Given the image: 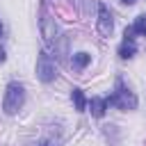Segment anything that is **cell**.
Here are the masks:
<instances>
[{
	"instance_id": "9",
	"label": "cell",
	"mask_w": 146,
	"mask_h": 146,
	"mask_svg": "<svg viewBox=\"0 0 146 146\" xmlns=\"http://www.w3.org/2000/svg\"><path fill=\"white\" fill-rule=\"evenodd\" d=\"M89 62H91V55H89V52H78V55H73V68H78V71H82Z\"/></svg>"
},
{
	"instance_id": "3",
	"label": "cell",
	"mask_w": 146,
	"mask_h": 146,
	"mask_svg": "<svg viewBox=\"0 0 146 146\" xmlns=\"http://www.w3.org/2000/svg\"><path fill=\"white\" fill-rule=\"evenodd\" d=\"M36 78L41 82H52L57 78V68H55V64H52V59L46 50H41L39 57H36Z\"/></svg>"
},
{
	"instance_id": "6",
	"label": "cell",
	"mask_w": 146,
	"mask_h": 146,
	"mask_svg": "<svg viewBox=\"0 0 146 146\" xmlns=\"http://www.w3.org/2000/svg\"><path fill=\"white\" fill-rule=\"evenodd\" d=\"M71 98H73L75 112H84V110H87V98H84V94H82L80 87H73V89H71Z\"/></svg>"
},
{
	"instance_id": "11",
	"label": "cell",
	"mask_w": 146,
	"mask_h": 146,
	"mask_svg": "<svg viewBox=\"0 0 146 146\" xmlns=\"http://www.w3.org/2000/svg\"><path fill=\"white\" fill-rule=\"evenodd\" d=\"M5 57H7L5 55V48H0V62H5Z\"/></svg>"
},
{
	"instance_id": "7",
	"label": "cell",
	"mask_w": 146,
	"mask_h": 146,
	"mask_svg": "<svg viewBox=\"0 0 146 146\" xmlns=\"http://www.w3.org/2000/svg\"><path fill=\"white\" fill-rule=\"evenodd\" d=\"M135 52H137V46H135V41H130V39H123V43H121V48H119V57H121V59H130Z\"/></svg>"
},
{
	"instance_id": "10",
	"label": "cell",
	"mask_w": 146,
	"mask_h": 146,
	"mask_svg": "<svg viewBox=\"0 0 146 146\" xmlns=\"http://www.w3.org/2000/svg\"><path fill=\"white\" fill-rule=\"evenodd\" d=\"M132 30H135V34L146 36V16H137L135 23H132Z\"/></svg>"
},
{
	"instance_id": "1",
	"label": "cell",
	"mask_w": 146,
	"mask_h": 146,
	"mask_svg": "<svg viewBox=\"0 0 146 146\" xmlns=\"http://www.w3.org/2000/svg\"><path fill=\"white\" fill-rule=\"evenodd\" d=\"M25 103V89L21 82H9L5 89V98H2V110L5 114H16Z\"/></svg>"
},
{
	"instance_id": "12",
	"label": "cell",
	"mask_w": 146,
	"mask_h": 146,
	"mask_svg": "<svg viewBox=\"0 0 146 146\" xmlns=\"http://www.w3.org/2000/svg\"><path fill=\"white\" fill-rule=\"evenodd\" d=\"M121 2H123V5H132L135 0H121Z\"/></svg>"
},
{
	"instance_id": "8",
	"label": "cell",
	"mask_w": 146,
	"mask_h": 146,
	"mask_svg": "<svg viewBox=\"0 0 146 146\" xmlns=\"http://www.w3.org/2000/svg\"><path fill=\"white\" fill-rule=\"evenodd\" d=\"M89 107H91V114L100 119V116L105 114V110H107V100H105V98H91V100H89Z\"/></svg>"
},
{
	"instance_id": "14",
	"label": "cell",
	"mask_w": 146,
	"mask_h": 146,
	"mask_svg": "<svg viewBox=\"0 0 146 146\" xmlns=\"http://www.w3.org/2000/svg\"><path fill=\"white\" fill-rule=\"evenodd\" d=\"M0 36H2V23H0Z\"/></svg>"
},
{
	"instance_id": "2",
	"label": "cell",
	"mask_w": 146,
	"mask_h": 146,
	"mask_svg": "<svg viewBox=\"0 0 146 146\" xmlns=\"http://www.w3.org/2000/svg\"><path fill=\"white\" fill-rule=\"evenodd\" d=\"M105 100H107V107H110V105H116L119 110H135V107H137V96H135L121 80L116 82L114 94H112L110 98H105Z\"/></svg>"
},
{
	"instance_id": "4",
	"label": "cell",
	"mask_w": 146,
	"mask_h": 146,
	"mask_svg": "<svg viewBox=\"0 0 146 146\" xmlns=\"http://www.w3.org/2000/svg\"><path fill=\"white\" fill-rule=\"evenodd\" d=\"M39 25H41L43 41H46L48 46H52V43L57 41V25H55V18L46 14V7H41V21H39Z\"/></svg>"
},
{
	"instance_id": "13",
	"label": "cell",
	"mask_w": 146,
	"mask_h": 146,
	"mask_svg": "<svg viewBox=\"0 0 146 146\" xmlns=\"http://www.w3.org/2000/svg\"><path fill=\"white\" fill-rule=\"evenodd\" d=\"M39 146H52V144H48V141H43V144H39Z\"/></svg>"
},
{
	"instance_id": "5",
	"label": "cell",
	"mask_w": 146,
	"mask_h": 146,
	"mask_svg": "<svg viewBox=\"0 0 146 146\" xmlns=\"http://www.w3.org/2000/svg\"><path fill=\"white\" fill-rule=\"evenodd\" d=\"M112 27H114L112 14H110V9L100 2V5H98V32H100L103 36H110V34H112Z\"/></svg>"
}]
</instances>
